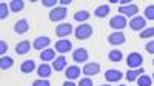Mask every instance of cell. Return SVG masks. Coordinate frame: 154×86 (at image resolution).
Instances as JSON below:
<instances>
[{
    "mask_svg": "<svg viewBox=\"0 0 154 86\" xmlns=\"http://www.w3.org/2000/svg\"><path fill=\"white\" fill-rule=\"evenodd\" d=\"M74 35L79 40H86V39H89V37L93 35V26H91V25H88V23H80L79 26L75 28Z\"/></svg>",
    "mask_w": 154,
    "mask_h": 86,
    "instance_id": "6da1fadb",
    "label": "cell"
},
{
    "mask_svg": "<svg viewBox=\"0 0 154 86\" xmlns=\"http://www.w3.org/2000/svg\"><path fill=\"white\" fill-rule=\"evenodd\" d=\"M143 63V57L140 55L139 52H131L130 55L126 57V65L130 69H137V68H142Z\"/></svg>",
    "mask_w": 154,
    "mask_h": 86,
    "instance_id": "7a4b0ae2",
    "label": "cell"
},
{
    "mask_svg": "<svg viewBox=\"0 0 154 86\" xmlns=\"http://www.w3.org/2000/svg\"><path fill=\"white\" fill-rule=\"evenodd\" d=\"M66 17V8L65 6H59V8H54L53 11L49 12V20L51 22H60Z\"/></svg>",
    "mask_w": 154,
    "mask_h": 86,
    "instance_id": "3957f363",
    "label": "cell"
},
{
    "mask_svg": "<svg viewBox=\"0 0 154 86\" xmlns=\"http://www.w3.org/2000/svg\"><path fill=\"white\" fill-rule=\"evenodd\" d=\"M119 12H120L123 17H136V14L139 12V6L134 5V3H130V5L120 6L119 8Z\"/></svg>",
    "mask_w": 154,
    "mask_h": 86,
    "instance_id": "277c9868",
    "label": "cell"
},
{
    "mask_svg": "<svg viewBox=\"0 0 154 86\" xmlns=\"http://www.w3.org/2000/svg\"><path fill=\"white\" fill-rule=\"evenodd\" d=\"M109 26L116 31H122L123 28H126V17L123 16H116L109 20Z\"/></svg>",
    "mask_w": 154,
    "mask_h": 86,
    "instance_id": "5b68a950",
    "label": "cell"
},
{
    "mask_svg": "<svg viewBox=\"0 0 154 86\" xmlns=\"http://www.w3.org/2000/svg\"><path fill=\"white\" fill-rule=\"evenodd\" d=\"M145 26H146V20L143 17H140V16H136L130 20V28L133 31H142Z\"/></svg>",
    "mask_w": 154,
    "mask_h": 86,
    "instance_id": "8992f818",
    "label": "cell"
},
{
    "mask_svg": "<svg viewBox=\"0 0 154 86\" xmlns=\"http://www.w3.org/2000/svg\"><path fill=\"white\" fill-rule=\"evenodd\" d=\"M125 40H126V37H125V34H123L122 31H114L112 34L108 35V42H109L111 45H114V46L125 43Z\"/></svg>",
    "mask_w": 154,
    "mask_h": 86,
    "instance_id": "52a82bcc",
    "label": "cell"
},
{
    "mask_svg": "<svg viewBox=\"0 0 154 86\" xmlns=\"http://www.w3.org/2000/svg\"><path fill=\"white\" fill-rule=\"evenodd\" d=\"M82 72L85 74V76L88 77H91V76H96V74L100 72V65L96 63V61H93V63H86L82 69Z\"/></svg>",
    "mask_w": 154,
    "mask_h": 86,
    "instance_id": "ba28073f",
    "label": "cell"
},
{
    "mask_svg": "<svg viewBox=\"0 0 154 86\" xmlns=\"http://www.w3.org/2000/svg\"><path fill=\"white\" fill-rule=\"evenodd\" d=\"M72 60L77 61V63H83V61L88 60V51L85 48L75 49V51H72Z\"/></svg>",
    "mask_w": 154,
    "mask_h": 86,
    "instance_id": "9c48e42d",
    "label": "cell"
},
{
    "mask_svg": "<svg viewBox=\"0 0 154 86\" xmlns=\"http://www.w3.org/2000/svg\"><path fill=\"white\" fill-rule=\"evenodd\" d=\"M71 48H72V43L66 39H60L57 43H56V51L60 52V54H65L68 51H71Z\"/></svg>",
    "mask_w": 154,
    "mask_h": 86,
    "instance_id": "30bf717a",
    "label": "cell"
},
{
    "mask_svg": "<svg viewBox=\"0 0 154 86\" xmlns=\"http://www.w3.org/2000/svg\"><path fill=\"white\" fill-rule=\"evenodd\" d=\"M71 32H72V26L69 23H60L59 26L56 28V34L59 37H68Z\"/></svg>",
    "mask_w": 154,
    "mask_h": 86,
    "instance_id": "8fae6325",
    "label": "cell"
},
{
    "mask_svg": "<svg viewBox=\"0 0 154 86\" xmlns=\"http://www.w3.org/2000/svg\"><path fill=\"white\" fill-rule=\"evenodd\" d=\"M49 43H51V40L48 39V37H37V39L34 40V43H32V46L35 49H38V51H43V49H46L49 46Z\"/></svg>",
    "mask_w": 154,
    "mask_h": 86,
    "instance_id": "7c38bea8",
    "label": "cell"
},
{
    "mask_svg": "<svg viewBox=\"0 0 154 86\" xmlns=\"http://www.w3.org/2000/svg\"><path fill=\"white\" fill-rule=\"evenodd\" d=\"M123 77V74L119 71V69H108L105 72V79L108 82H119L120 79Z\"/></svg>",
    "mask_w": 154,
    "mask_h": 86,
    "instance_id": "4fadbf2b",
    "label": "cell"
},
{
    "mask_svg": "<svg viewBox=\"0 0 154 86\" xmlns=\"http://www.w3.org/2000/svg\"><path fill=\"white\" fill-rule=\"evenodd\" d=\"M28 29H29V23H28L26 19H22V20L16 22V25H14V31L17 34H25Z\"/></svg>",
    "mask_w": 154,
    "mask_h": 86,
    "instance_id": "5bb4252c",
    "label": "cell"
},
{
    "mask_svg": "<svg viewBox=\"0 0 154 86\" xmlns=\"http://www.w3.org/2000/svg\"><path fill=\"white\" fill-rule=\"evenodd\" d=\"M143 72H145V69H143V68L130 69V71L126 72V76H125V77H126V80H128V82H136V80H137V79H139L140 76H142Z\"/></svg>",
    "mask_w": 154,
    "mask_h": 86,
    "instance_id": "9a60e30c",
    "label": "cell"
},
{
    "mask_svg": "<svg viewBox=\"0 0 154 86\" xmlns=\"http://www.w3.org/2000/svg\"><path fill=\"white\" fill-rule=\"evenodd\" d=\"M65 76H66V79H69V80L77 79V77L80 76V68H79V66H75V65L68 66V68H66V71H65Z\"/></svg>",
    "mask_w": 154,
    "mask_h": 86,
    "instance_id": "2e32d148",
    "label": "cell"
},
{
    "mask_svg": "<svg viewBox=\"0 0 154 86\" xmlns=\"http://www.w3.org/2000/svg\"><path fill=\"white\" fill-rule=\"evenodd\" d=\"M37 76L40 79H48L51 76V66L48 63H42L40 66L37 68Z\"/></svg>",
    "mask_w": 154,
    "mask_h": 86,
    "instance_id": "e0dca14e",
    "label": "cell"
},
{
    "mask_svg": "<svg viewBox=\"0 0 154 86\" xmlns=\"http://www.w3.org/2000/svg\"><path fill=\"white\" fill-rule=\"evenodd\" d=\"M56 58V49H51V48H46L40 52V60L42 61H51Z\"/></svg>",
    "mask_w": 154,
    "mask_h": 86,
    "instance_id": "ac0fdd59",
    "label": "cell"
},
{
    "mask_svg": "<svg viewBox=\"0 0 154 86\" xmlns=\"http://www.w3.org/2000/svg\"><path fill=\"white\" fill-rule=\"evenodd\" d=\"M31 49V43L28 42V40H23V42H20V43H17L16 45V52L17 54H20V55H23V54H26L28 51Z\"/></svg>",
    "mask_w": 154,
    "mask_h": 86,
    "instance_id": "d6986e66",
    "label": "cell"
},
{
    "mask_svg": "<svg viewBox=\"0 0 154 86\" xmlns=\"http://www.w3.org/2000/svg\"><path fill=\"white\" fill-rule=\"evenodd\" d=\"M53 68H54V71H56V72H60V71L65 69V68H66V58H65V55L57 57V58H56V61L53 63Z\"/></svg>",
    "mask_w": 154,
    "mask_h": 86,
    "instance_id": "ffe728a7",
    "label": "cell"
},
{
    "mask_svg": "<svg viewBox=\"0 0 154 86\" xmlns=\"http://www.w3.org/2000/svg\"><path fill=\"white\" fill-rule=\"evenodd\" d=\"M34 69H35V63H34V60H25L23 63L20 65V71H22L23 74H31Z\"/></svg>",
    "mask_w": 154,
    "mask_h": 86,
    "instance_id": "44dd1931",
    "label": "cell"
},
{
    "mask_svg": "<svg viewBox=\"0 0 154 86\" xmlns=\"http://www.w3.org/2000/svg\"><path fill=\"white\" fill-rule=\"evenodd\" d=\"M109 14V5H100L94 9V16L102 19V17H106Z\"/></svg>",
    "mask_w": 154,
    "mask_h": 86,
    "instance_id": "7402d4cb",
    "label": "cell"
},
{
    "mask_svg": "<svg viewBox=\"0 0 154 86\" xmlns=\"http://www.w3.org/2000/svg\"><path fill=\"white\" fill-rule=\"evenodd\" d=\"M108 58L111 61H114V63H119V61L123 58V54H122V51H119V49H112V51H109V54H108Z\"/></svg>",
    "mask_w": 154,
    "mask_h": 86,
    "instance_id": "603a6c76",
    "label": "cell"
},
{
    "mask_svg": "<svg viewBox=\"0 0 154 86\" xmlns=\"http://www.w3.org/2000/svg\"><path fill=\"white\" fill-rule=\"evenodd\" d=\"M89 16H91V14H89L88 11H85V9H83V11H77L75 14H74V20L83 23V22H86V20L89 19Z\"/></svg>",
    "mask_w": 154,
    "mask_h": 86,
    "instance_id": "cb8c5ba5",
    "label": "cell"
},
{
    "mask_svg": "<svg viewBox=\"0 0 154 86\" xmlns=\"http://www.w3.org/2000/svg\"><path fill=\"white\" fill-rule=\"evenodd\" d=\"M9 8L12 12H20L25 8V2H22V0H12L9 3Z\"/></svg>",
    "mask_w": 154,
    "mask_h": 86,
    "instance_id": "d4e9b609",
    "label": "cell"
},
{
    "mask_svg": "<svg viewBox=\"0 0 154 86\" xmlns=\"http://www.w3.org/2000/svg\"><path fill=\"white\" fill-rule=\"evenodd\" d=\"M12 63H14V60H12L11 57H2V58H0V68H2L3 71L5 69H9L11 66H12Z\"/></svg>",
    "mask_w": 154,
    "mask_h": 86,
    "instance_id": "484cf974",
    "label": "cell"
},
{
    "mask_svg": "<svg viewBox=\"0 0 154 86\" xmlns=\"http://www.w3.org/2000/svg\"><path fill=\"white\" fill-rule=\"evenodd\" d=\"M151 83H152V79L149 77V76H140L139 79H137V85L139 86H151Z\"/></svg>",
    "mask_w": 154,
    "mask_h": 86,
    "instance_id": "4316f807",
    "label": "cell"
},
{
    "mask_svg": "<svg viewBox=\"0 0 154 86\" xmlns=\"http://www.w3.org/2000/svg\"><path fill=\"white\" fill-rule=\"evenodd\" d=\"M145 19L154 20V5H149L145 8Z\"/></svg>",
    "mask_w": 154,
    "mask_h": 86,
    "instance_id": "83f0119b",
    "label": "cell"
},
{
    "mask_svg": "<svg viewBox=\"0 0 154 86\" xmlns=\"http://www.w3.org/2000/svg\"><path fill=\"white\" fill-rule=\"evenodd\" d=\"M149 37H154V28H145L140 34V39H149Z\"/></svg>",
    "mask_w": 154,
    "mask_h": 86,
    "instance_id": "f1b7e54d",
    "label": "cell"
},
{
    "mask_svg": "<svg viewBox=\"0 0 154 86\" xmlns=\"http://www.w3.org/2000/svg\"><path fill=\"white\" fill-rule=\"evenodd\" d=\"M9 14H8V6H6V3L3 2V3H0V19H6Z\"/></svg>",
    "mask_w": 154,
    "mask_h": 86,
    "instance_id": "f546056e",
    "label": "cell"
},
{
    "mask_svg": "<svg viewBox=\"0 0 154 86\" xmlns=\"http://www.w3.org/2000/svg\"><path fill=\"white\" fill-rule=\"evenodd\" d=\"M32 86H51V83L46 79H38V80L32 82Z\"/></svg>",
    "mask_w": 154,
    "mask_h": 86,
    "instance_id": "4dcf8cb0",
    "label": "cell"
},
{
    "mask_svg": "<svg viewBox=\"0 0 154 86\" xmlns=\"http://www.w3.org/2000/svg\"><path fill=\"white\" fill-rule=\"evenodd\" d=\"M79 86H93V80L89 79V77H85L79 82Z\"/></svg>",
    "mask_w": 154,
    "mask_h": 86,
    "instance_id": "1f68e13d",
    "label": "cell"
},
{
    "mask_svg": "<svg viewBox=\"0 0 154 86\" xmlns=\"http://www.w3.org/2000/svg\"><path fill=\"white\" fill-rule=\"evenodd\" d=\"M145 49L149 52V54H154V40H151V42H148L146 45H145Z\"/></svg>",
    "mask_w": 154,
    "mask_h": 86,
    "instance_id": "d6a6232c",
    "label": "cell"
},
{
    "mask_svg": "<svg viewBox=\"0 0 154 86\" xmlns=\"http://www.w3.org/2000/svg\"><path fill=\"white\" fill-rule=\"evenodd\" d=\"M6 51H8V45H6V42H0V54H2V57L5 55Z\"/></svg>",
    "mask_w": 154,
    "mask_h": 86,
    "instance_id": "836d02e7",
    "label": "cell"
},
{
    "mask_svg": "<svg viewBox=\"0 0 154 86\" xmlns=\"http://www.w3.org/2000/svg\"><path fill=\"white\" fill-rule=\"evenodd\" d=\"M43 6H54L56 5V0H43Z\"/></svg>",
    "mask_w": 154,
    "mask_h": 86,
    "instance_id": "e575fe53",
    "label": "cell"
},
{
    "mask_svg": "<svg viewBox=\"0 0 154 86\" xmlns=\"http://www.w3.org/2000/svg\"><path fill=\"white\" fill-rule=\"evenodd\" d=\"M69 3H71L69 0H60V5H62V6H65V8H66V6H68Z\"/></svg>",
    "mask_w": 154,
    "mask_h": 86,
    "instance_id": "d590c367",
    "label": "cell"
},
{
    "mask_svg": "<svg viewBox=\"0 0 154 86\" xmlns=\"http://www.w3.org/2000/svg\"><path fill=\"white\" fill-rule=\"evenodd\" d=\"M63 86H77V85H74L72 82H65V83H63Z\"/></svg>",
    "mask_w": 154,
    "mask_h": 86,
    "instance_id": "8d00e7d4",
    "label": "cell"
},
{
    "mask_svg": "<svg viewBox=\"0 0 154 86\" xmlns=\"http://www.w3.org/2000/svg\"><path fill=\"white\" fill-rule=\"evenodd\" d=\"M151 79H152V80H154V74H152V77H151Z\"/></svg>",
    "mask_w": 154,
    "mask_h": 86,
    "instance_id": "74e56055",
    "label": "cell"
},
{
    "mask_svg": "<svg viewBox=\"0 0 154 86\" xmlns=\"http://www.w3.org/2000/svg\"><path fill=\"white\" fill-rule=\"evenodd\" d=\"M102 86H108V85H102Z\"/></svg>",
    "mask_w": 154,
    "mask_h": 86,
    "instance_id": "f35d334b",
    "label": "cell"
},
{
    "mask_svg": "<svg viewBox=\"0 0 154 86\" xmlns=\"http://www.w3.org/2000/svg\"><path fill=\"white\" fill-rule=\"evenodd\" d=\"M119 86H125V85H119Z\"/></svg>",
    "mask_w": 154,
    "mask_h": 86,
    "instance_id": "ab89813d",
    "label": "cell"
},
{
    "mask_svg": "<svg viewBox=\"0 0 154 86\" xmlns=\"http://www.w3.org/2000/svg\"><path fill=\"white\" fill-rule=\"evenodd\" d=\"M152 65H154V60H152Z\"/></svg>",
    "mask_w": 154,
    "mask_h": 86,
    "instance_id": "60d3db41",
    "label": "cell"
}]
</instances>
